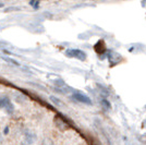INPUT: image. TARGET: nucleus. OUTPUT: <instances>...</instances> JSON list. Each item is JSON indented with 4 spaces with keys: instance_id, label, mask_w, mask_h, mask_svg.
<instances>
[{
    "instance_id": "f257e3e1",
    "label": "nucleus",
    "mask_w": 146,
    "mask_h": 145,
    "mask_svg": "<svg viewBox=\"0 0 146 145\" xmlns=\"http://www.w3.org/2000/svg\"><path fill=\"white\" fill-rule=\"evenodd\" d=\"M66 56L69 58H74V59H79L81 61H84L86 59V54L81 50V49L76 48H69L66 50Z\"/></svg>"
},
{
    "instance_id": "f03ea898",
    "label": "nucleus",
    "mask_w": 146,
    "mask_h": 145,
    "mask_svg": "<svg viewBox=\"0 0 146 145\" xmlns=\"http://www.w3.org/2000/svg\"><path fill=\"white\" fill-rule=\"evenodd\" d=\"M0 109L6 110V112L9 114V115H12L13 112H14V106H13L12 102L10 100L9 97H0Z\"/></svg>"
},
{
    "instance_id": "7ed1b4c3",
    "label": "nucleus",
    "mask_w": 146,
    "mask_h": 145,
    "mask_svg": "<svg viewBox=\"0 0 146 145\" xmlns=\"http://www.w3.org/2000/svg\"><path fill=\"white\" fill-rule=\"evenodd\" d=\"M36 141V134L31 130H25L22 136V145H32Z\"/></svg>"
},
{
    "instance_id": "20e7f679",
    "label": "nucleus",
    "mask_w": 146,
    "mask_h": 145,
    "mask_svg": "<svg viewBox=\"0 0 146 145\" xmlns=\"http://www.w3.org/2000/svg\"><path fill=\"white\" fill-rule=\"evenodd\" d=\"M71 97H72V99H74L75 102L85 104V105H92L93 104L90 97L84 95V94H82V93H80V92H74Z\"/></svg>"
},
{
    "instance_id": "39448f33",
    "label": "nucleus",
    "mask_w": 146,
    "mask_h": 145,
    "mask_svg": "<svg viewBox=\"0 0 146 145\" xmlns=\"http://www.w3.org/2000/svg\"><path fill=\"white\" fill-rule=\"evenodd\" d=\"M54 84H55V87L58 90V91L62 92V93H66V92L69 91V86H68L62 80H56L55 82H54Z\"/></svg>"
},
{
    "instance_id": "423d86ee",
    "label": "nucleus",
    "mask_w": 146,
    "mask_h": 145,
    "mask_svg": "<svg viewBox=\"0 0 146 145\" xmlns=\"http://www.w3.org/2000/svg\"><path fill=\"white\" fill-rule=\"evenodd\" d=\"M55 123H56V126L58 127V129H62V130H67L68 128H69V126H68V123L66 122V121L63 120L62 118H60V117H56L55 118Z\"/></svg>"
},
{
    "instance_id": "0eeeda50",
    "label": "nucleus",
    "mask_w": 146,
    "mask_h": 145,
    "mask_svg": "<svg viewBox=\"0 0 146 145\" xmlns=\"http://www.w3.org/2000/svg\"><path fill=\"white\" fill-rule=\"evenodd\" d=\"M30 6H32L34 9H38L39 8V0H31Z\"/></svg>"
},
{
    "instance_id": "6e6552de",
    "label": "nucleus",
    "mask_w": 146,
    "mask_h": 145,
    "mask_svg": "<svg viewBox=\"0 0 146 145\" xmlns=\"http://www.w3.org/2000/svg\"><path fill=\"white\" fill-rule=\"evenodd\" d=\"M40 145H54V142L49 139V138H46V139H44L43 141H42Z\"/></svg>"
},
{
    "instance_id": "1a4fd4ad",
    "label": "nucleus",
    "mask_w": 146,
    "mask_h": 145,
    "mask_svg": "<svg viewBox=\"0 0 146 145\" xmlns=\"http://www.w3.org/2000/svg\"><path fill=\"white\" fill-rule=\"evenodd\" d=\"M3 60H6L7 62H10V63H12L14 66H20V63H19L18 61L13 60L12 58H7V57H3Z\"/></svg>"
},
{
    "instance_id": "9d476101",
    "label": "nucleus",
    "mask_w": 146,
    "mask_h": 145,
    "mask_svg": "<svg viewBox=\"0 0 146 145\" xmlns=\"http://www.w3.org/2000/svg\"><path fill=\"white\" fill-rule=\"evenodd\" d=\"M102 105H103L104 108L110 109V104L108 103V100H107V99H103V100H102Z\"/></svg>"
},
{
    "instance_id": "9b49d317",
    "label": "nucleus",
    "mask_w": 146,
    "mask_h": 145,
    "mask_svg": "<svg viewBox=\"0 0 146 145\" xmlns=\"http://www.w3.org/2000/svg\"><path fill=\"white\" fill-rule=\"evenodd\" d=\"M20 8H17V7H10V8H7L6 12H10V11H19Z\"/></svg>"
},
{
    "instance_id": "f8f14e48",
    "label": "nucleus",
    "mask_w": 146,
    "mask_h": 145,
    "mask_svg": "<svg viewBox=\"0 0 146 145\" xmlns=\"http://www.w3.org/2000/svg\"><path fill=\"white\" fill-rule=\"evenodd\" d=\"M2 143H3V136H2V134L0 133V145H2Z\"/></svg>"
},
{
    "instance_id": "ddd939ff",
    "label": "nucleus",
    "mask_w": 146,
    "mask_h": 145,
    "mask_svg": "<svg viewBox=\"0 0 146 145\" xmlns=\"http://www.w3.org/2000/svg\"><path fill=\"white\" fill-rule=\"evenodd\" d=\"M8 132H9V127H6V129H5V134H7Z\"/></svg>"
},
{
    "instance_id": "4468645a",
    "label": "nucleus",
    "mask_w": 146,
    "mask_h": 145,
    "mask_svg": "<svg viewBox=\"0 0 146 145\" xmlns=\"http://www.w3.org/2000/svg\"><path fill=\"white\" fill-rule=\"evenodd\" d=\"M3 6H5L3 2H0V8H3Z\"/></svg>"
}]
</instances>
